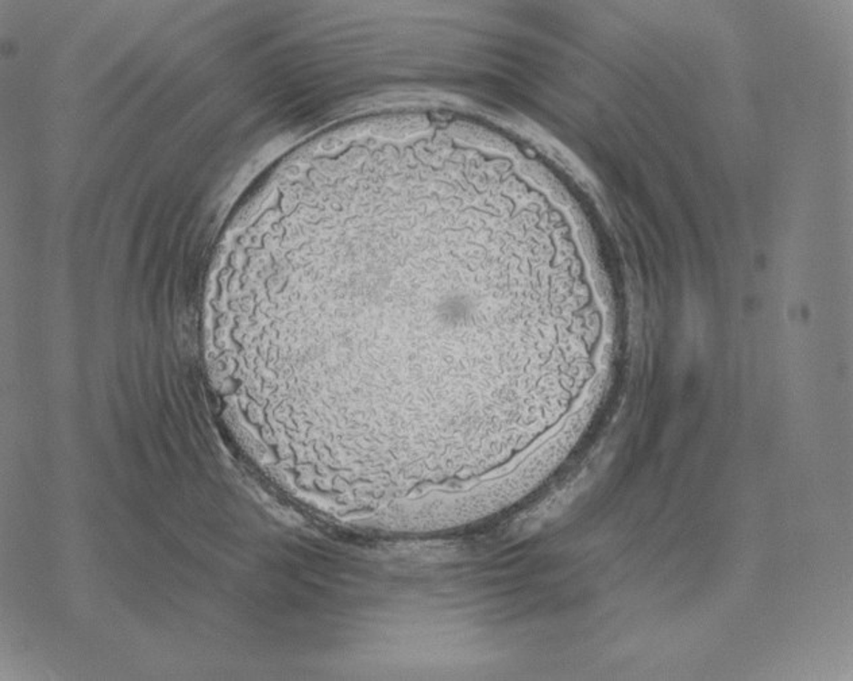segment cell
Masks as SVG:
<instances>
[{
    "instance_id": "obj_1",
    "label": "cell",
    "mask_w": 853,
    "mask_h": 681,
    "mask_svg": "<svg viewBox=\"0 0 853 681\" xmlns=\"http://www.w3.org/2000/svg\"><path fill=\"white\" fill-rule=\"evenodd\" d=\"M450 128L462 141L470 143V145L484 146V148L506 154H515L517 152L516 146L509 142L506 138L498 136V134L493 133L488 129L481 128V126L469 125V123H455Z\"/></svg>"
}]
</instances>
